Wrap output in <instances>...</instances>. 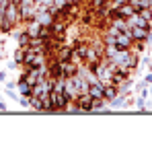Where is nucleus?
I'll return each mask as SVG.
<instances>
[{"label": "nucleus", "mask_w": 152, "mask_h": 144, "mask_svg": "<svg viewBox=\"0 0 152 144\" xmlns=\"http://www.w3.org/2000/svg\"><path fill=\"white\" fill-rule=\"evenodd\" d=\"M4 17H6V21H8V23L17 29V27L21 25V12H19V4H17V2H8Z\"/></svg>", "instance_id": "obj_1"}, {"label": "nucleus", "mask_w": 152, "mask_h": 144, "mask_svg": "<svg viewBox=\"0 0 152 144\" xmlns=\"http://www.w3.org/2000/svg\"><path fill=\"white\" fill-rule=\"evenodd\" d=\"M129 35L134 41H152V29H142V27H129Z\"/></svg>", "instance_id": "obj_2"}, {"label": "nucleus", "mask_w": 152, "mask_h": 144, "mask_svg": "<svg viewBox=\"0 0 152 144\" xmlns=\"http://www.w3.org/2000/svg\"><path fill=\"white\" fill-rule=\"evenodd\" d=\"M132 46H134V39L129 35V27L126 31H121L119 35H115V48L117 49H132Z\"/></svg>", "instance_id": "obj_3"}, {"label": "nucleus", "mask_w": 152, "mask_h": 144, "mask_svg": "<svg viewBox=\"0 0 152 144\" xmlns=\"http://www.w3.org/2000/svg\"><path fill=\"white\" fill-rule=\"evenodd\" d=\"M53 58L56 60H60V62H68V60H74V46H60V48L56 49V54H53Z\"/></svg>", "instance_id": "obj_4"}, {"label": "nucleus", "mask_w": 152, "mask_h": 144, "mask_svg": "<svg viewBox=\"0 0 152 144\" xmlns=\"http://www.w3.org/2000/svg\"><path fill=\"white\" fill-rule=\"evenodd\" d=\"M19 12H21V23H29L35 19L37 4H19Z\"/></svg>", "instance_id": "obj_5"}, {"label": "nucleus", "mask_w": 152, "mask_h": 144, "mask_svg": "<svg viewBox=\"0 0 152 144\" xmlns=\"http://www.w3.org/2000/svg\"><path fill=\"white\" fill-rule=\"evenodd\" d=\"M74 101L78 103V105H80V109H82V113H91V105H93V97L88 95V93H78Z\"/></svg>", "instance_id": "obj_6"}, {"label": "nucleus", "mask_w": 152, "mask_h": 144, "mask_svg": "<svg viewBox=\"0 0 152 144\" xmlns=\"http://www.w3.org/2000/svg\"><path fill=\"white\" fill-rule=\"evenodd\" d=\"M17 91H19V95H21V97H31V93H33V87H31V84L25 80L23 72H21L19 80H17Z\"/></svg>", "instance_id": "obj_7"}, {"label": "nucleus", "mask_w": 152, "mask_h": 144, "mask_svg": "<svg viewBox=\"0 0 152 144\" xmlns=\"http://www.w3.org/2000/svg\"><path fill=\"white\" fill-rule=\"evenodd\" d=\"M41 29H43V25L39 23L37 19H33V21L25 23V31L29 33V37H39V35H41Z\"/></svg>", "instance_id": "obj_8"}, {"label": "nucleus", "mask_w": 152, "mask_h": 144, "mask_svg": "<svg viewBox=\"0 0 152 144\" xmlns=\"http://www.w3.org/2000/svg\"><path fill=\"white\" fill-rule=\"evenodd\" d=\"M10 35L19 41V48H27V43H29V39H31L25 29H23V31H15V29H12V33H10Z\"/></svg>", "instance_id": "obj_9"}, {"label": "nucleus", "mask_w": 152, "mask_h": 144, "mask_svg": "<svg viewBox=\"0 0 152 144\" xmlns=\"http://www.w3.org/2000/svg\"><path fill=\"white\" fill-rule=\"evenodd\" d=\"M109 107L111 109H126V95H117L115 99H111Z\"/></svg>", "instance_id": "obj_10"}, {"label": "nucleus", "mask_w": 152, "mask_h": 144, "mask_svg": "<svg viewBox=\"0 0 152 144\" xmlns=\"http://www.w3.org/2000/svg\"><path fill=\"white\" fill-rule=\"evenodd\" d=\"M117 95H119V91H117V87H115V84H111V82H109V84H105V101H107V103H109L111 99H115Z\"/></svg>", "instance_id": "obj_11"}, {"label": "nucleus", "mask_w": 152, "mask_h": 144, "mask_svg": "<svg viewBox=\"0 0 152 144\" xmlns=\"http://www.w3.org/2000/svg\"><path fill=\"white\" fill-rule=\"evenodd\" d=\"M109 25L115 27V29H119V31H126L127 29V21L124 19V17H113V19L109 21Z\"/></svg>", "instance_id": "obj_12"}, {"label": "nucleus", "mask_w": 152, "mask_h": 144, "mask_svg": "<svg viewBox=\"0 0 152 144\" xmlns=\"http://www.w3.org/2000/svg\"><path fill=\"white\" fill-rule=\"evenodd\" d=\"M29 107L35 109V111H43V101H41L39 97L31 95V97H29Z\"/></svg>", "instance_id": "obj_13"}, {"label": "nucleus", "mask_w": 152, "mask_h": 144, "mask_svg": "<svg viewBox=\"0 0 152 144\" xmlns=\"http://www.w3.org/2000/svg\"><path fill=\"white\" fill-rule=\"evenodd\" d=\"M12 29H15V27H12V25L6 21V17H2V19H0V33H4V35H10V33H12Z\"/></svg>", "instance_id": "obj_14"}, {"label": "nucleus", "mask_w": 152, "mask_h": 144, "mask_svg": "<svg viewBox=\"0 0 152 144\" xmlns=\"http://www.w3.org/2000/svg\"><path fill=\"white\" fill-rule=\"evenodd\" d=\"M134 107L138 109V113H146V99L144 97H136V101H134Z\"/></svg>", "instance_id": "obj_15"}, {"label": "nucleus", "mask_w": 152, "mask_h": 144, "mask_svg": "<svg viewBox=\"0 0 152 144\" xmlns=\"http://www.w3.org/2000/svg\"><path fill=\"white\" fill-rule=\"evenodd\" d=\"M23 54H25V48H17L15 54H12V60H15L17 64H23Z\"/></svg>", "instance_id": "obj_16"}, {"label": "nucleus", "mask_w": 152, "mask_h": 144, "mask_svg": "<svg viewBox=\"0 0 152 144\" xmlns=\"http://www.w3.org/2000/svg\"><path fill=\"white\" fill-rule=\"evenodd\" d=\"M138 15H140V17H144L146 21H152V8H140V10H138Z\"/></svg>", "instance_id": "obj_17"}, {"label": "nucleus", "mask_w": 152, "mask_h": 144, "mask_svg": "<svg viewBox=\"0 0 152 144\" xmlns=\"http://www.w3.org/2000/svg\"><path fill=\"white\" fill-rule=\"evenodd\" d=\"M105 4H109V0H91V8L93 10H97V8H101Z\"/></svg>", "instance_id": "obj_18"}, {"label": "nucleus", "mask_w": 152, "mask_h": 144, "mask_svg": "<svg viewBox=\"0 0 152 144\" xmlns=\"http://www.w3.org/2000/svg\"><path fill=\"white\" fill-rule=\"evenodd\" d=\"M146 87H148V84H146V80L142 78V80H138V84H134V93L138 95V93H140L142 89H146Z\"/></svg>", "instance_id": "obj_19"}, {"label": "nucleus", "mask_w": 152, "mask_h": 144, "mask_svg": "<svg viewBox=\"0 0 152 144\" xmlns=\"http://www.w3.org/2000/svg\"><path fill=\"white\" fill-rule=\"evenodd\" d=\"M19 105L21 107H29V97H19Z\"/></svg>", "instance_id": "obj_20"}, {"label": "nucleus", "mask_w": 152, "mask_h": 144, "mask_svg": "<svg viewBox=\"0 0 152 144\" xmlns=\"http://www.w3.org/2000/svg\"><path fill=\"white\" fill-rule=\"evenodd\" d=\"M19 66H21V64H17V62L12 60V62H8V66H6V68H8V70H19Z\"/></svg>", "instance_id": "obj_21"}, {"label": "nucleus", "mask_w": 152, "mask_h": 144, "mask_svg": "<svg viewBox=\"0 0 152 144\" xmlns=\"http://www.w3.org/2000/svg\"><path fill=\"white\" fill-rule=\"evenodd\" d=\"M6 89H17V80H8L6 78Z\"/></svg>", "instance_id": "obj_22"}, {"label": "nucleus", "mask_w": 152, "mask_h": 144, "mask_svg": "<svg viewBox=\"0 0 152 144\" xmlns=\"http://www.w3.org/2000/svg\"><path fill=\"white\" fill-rule=\"evenodd\" d=\"M144 80H146V84H152V70H148V74H144Z\"/></svg>", "instance_id": "obj_23"}, {"label": "nucleus", "mask_w": 152, "mask_h": 144, "mask_svg": "<svg viewBox=\"0 0 152 144\" xmlns=\"http://www.w3.org/2000/svg\"><path fill=\"white\" fill-rule=\"evenodd\" d=\"M0 82H6V72H0Z\"/></svg>", "instance_id": "obj_24"}, {"label": "nucleus", "mask_w": 152, "mask_h": 144, "mask_svg": "<svg viewBox=\"0 0 152 144\" xmlns=\"http://www.w3.org/2000/svg\"><path fill=\"white\" fill-rule=\"evenodd\" d=\"M0 111H6V103L4 101H0Z\"/></svg>", "instance_id": "obj_25"}, {"label": "nucleus", "mask_w": 152, "mask_h": 144, "mask_svg": "<svg viewBox=\"0 0 152 144\" xmlns=\"http://www.w3.org/2000/svg\"><path fill=\"white\" fill-rule=\"evenodd\" d=\"M146 68H148V70H152V56H150V64H148Z\"/></svg>", "instance_id": "obj_26"}, {"label": "nucleus", "mask_w": 152, "mask_h": 144, "mask_svg": "<svg viewBox=\"0 0 152 144\" xmlns=\"http://www.w3.org/2000/svg\"><path fill=\"white\" fill-rule=\"evenodd\" d=\"M148 93H150V99H152V84H148Z\"/></svg>", "instance_id": "obj_27"}, {"label": "nucleus", "mask_w": 152, "mask_h": 144, "mask_svg": "<svg viewBox=\"0 0 152 144\" xmlns=\"http://www.w3.org/2000/svg\"><path fill=\"white\" fill-rule=\"evenodd\" d=\"M10 2H17V4H19V0H10Z\"/></svg>", "instance_id": "obj_28"}]
</instances>
